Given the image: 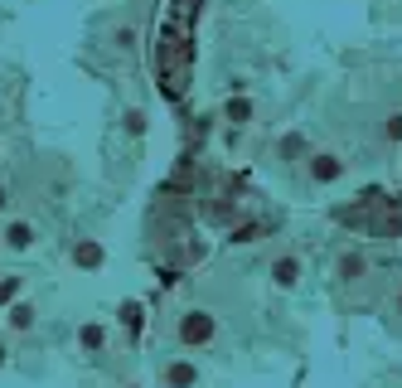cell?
<instances>
[{"mask_svg": "<svg viewBox=\"0 0 402 388\" xmlns=\"http://www.w3.org/2000/svg\"><path fill=\"white\" fill-rule=\"evenodd\" d=\"M112 49H121V54L141 49V29H136L131 20H116V25H112Z\"/></svg>", "mask_w": 402, "mask_h": 388, "instance_id": "cell-9", "label": "cell"}, {"mask_svg": "<svg viewBox=\"0 0 402 388\" xmlns=\"http://www.w3.org/2000/svg\"><path fill=\"white\" fill-rule=\"evenodd\" d=\"M0 364H5V345H0Z\"/></svg>", "mask_w": 402, "mask_h": 388, "instance_id": "cell-18", "label": "cell"}, {"mask_svg": "<svg viewBox=\"0 0 402 388\" xmlns=\"http://www.w3.org/2000/svg\"><path fill=\"white\" fill-rule=\"evenodd\" d=\"M194 384H199V369L189 360H175L165 369V388H194Z\"/></svg>", "mask_w": 402, "mask_h": 388, "instance_id": "cell-8", "label": "cell"}, {"mask_svg": "<svg viewBox=\"0 0 402 388\" xmlns=\"http://www.w3.org/2000/svg\"><path fill=\"white\" fill-rule=\"evenodd\" d=\"M344 156H335V151H310L305 156V180L310 185H335V180H344Z\"/></svg>", "mask_w": 402, "mask_h": 388, "instance_id": "cell-2", "label": "cell"}, {"mask_svg": "<svg viewBox=\"0 0 402 388\" xmlns=\"http://www.w3.org/2000/svg\"><path fill=\"white\" fill-rule=\"evenodd\" d=\"M252 117H257L252 97H228V102H223V122H228V126H247Z\"/></svg>", "mask_w": 402, "mask_h": 388, "instance_id": "cell-7", "label": "cell"}, {"mask_svg": "<svg viewBox=\"0 0 402 388\" xmlns=\"http://www.w3.org/2000/svg\"><path fill=\"white\" fill-rule=\"evenodd\" d=\"M15 296H20V277H5V281H0V306L15 301Z\"/></svg>", "mask_w": 402, "mask_h": 388, "instance_id": "cell-15", "label": "cell"}, {"mask_svg": "<svg viewBox=\"0 0 402 388\" xmlns=\"http://www.w3.org/2000/svg\"><path fill=\"white\" fill-rule=\"evenodd\" d=\"M5 209H10V185H0V219H5Z\"/></svg>", "mask_w": 402, "mask_h": 388, "instance_id": "cell-16", "label": "cell"}, {"mask_svg": "<svg viewBox=\"0 0 402 388\" xmlns=\"http://www.w3.org/2000/svg\"><path fill=\"white\" fill-rule=\"evenodd\" d=\"M378 136H383V146H402V107H398V112H383Z\"/></svg>", "mask_w": 402, "mask_h": 388, "instance_id": "cell-10", "label": "cell"}, {"mask_svg": "<svg viewBox=\"0 0 402 388\" xmlns=\"http://www.w3.org/2000/svg\"><path fill=\"white\" fill-rule=\"evenodd\" d=\"M78 345H82V350H102V325H82Z\"/></svg>", "mask_w": 402, "mask_h": 388, "instance_id": "cell-14", "label": "cell"}, {"mask_svg": "<svg viewBox=\"0 0 402 388\" xmlns=\"http://www.w3.org/2000/svg\"><path fill=\"white\" fill-rule=\"evenodd\" d=\"M214 335H218V320H214V311H185L180 316V325H175V340L185 345V350H204V345H214Z\"/></svg>", "mask_w": 402, "mask_h": 388, "instance_id": "cell-1", "label": "cell"}, {"mask_svg": "<svg viewBox=\"0 0 402 388\" xmlns=\"http://www.w3.org/2000/svg\"><path fill=\"white\" fill-rule=\"evenodd\" d=\"M34 316H39V311H34V306H29V301H20V306H10V330H15V335H25V330H34Z\"/></svg>", "mask_w": 402, "mask_h": 388, "instance_id": "cell-11", "label": "cell"}, {"mask_svg": "<svg viewBox=\"0 0 402 388\" xmlns=\"http://www.w3.org/2000/svg\"><path fill=\"white\" fill-rule=\"evenodd\" d=\"M267 272H271V286H276V291H295L300 277H305V262H300L295 252H276Z\"/></svg>", "mask_w": 402, "mask_h": 388, "instance_id": "cell-3", "label": "cell"}, {"mask_svg": "<svg viewBox=\"0 0 402 388\" xmlns=\"http://www.w3.org/2000/svg\"><path fill=\"white\" fill-rule=\"evenodd\" d=\"M34 238H39V228H34L29 219H10V223H5V238H0V243H5L10 252H29V248H34Z\"/></svg>", "mask_w": 402, "mask_h": 388, "instance_id": "cell-5", "label": "cell"}, {"mask_svg": "<svg viewBox=\"0 0 402 388\" xmlns=\"http://www.w3.org/2000/svg\"><path fill=\"white\" fill-rule=\"evenodd\" d=\"M335 277H339V281H364V277H369V257H364V252H354V248H344V252H339V262H335Z\"/></svg>", "mask_w": 402, "mask_h": 388, "instance_id": "cell-6", "label": "cell"}, {"mask_svg": "<svg viewBox=\"0 0 402 388\" xmlns=\"http://www.w3.org/2000/svg\"><path fill=\"white\" fill-rule=\"evenodd\" d=\"M121 325H126V330H141V325H146V306L141 301H121Z\"/></svg>", "mask_w": 402, "mask_h": 388, "instance_id": "cell-12", "label": "cell"}, {"mask_svg": "<svg viewBox=\"0 0 402 388\" xmlns=\"http://www.w3.org/2000/svg\"><path fill=\"white\" fill-rule=\"evenodd\" d=\"M121 126H126V136H146V112H141V107H126Z\"/></svg>", "mask_w": 402, "mask_h": 388, "instance_id": "cell-13", "label": "cell"}, {"mask_svg": "<svg viewBox=\"0 0 402 388\" xmlns=\"http://www.w3.org/2000/svg\"><path fill=\"white\" fill-rule=\"evenodd\" d=\"M68 257H73V267H82V272H102V262H107V248H102L97 238H78Z\"/></svg>", "mask_w": 402, "mask_h": 388, "instance_id": "cell-4", "label": "cell"}, {"mask_svg": "<svg viewBox=\"0 0 402 388\" xmlns=\"http://www.w3.org/2000/svg\"><path fill=\"white\" fill-rule=\"evenodd\" d=\"M393 311H398V316H402V291H398V301H393Z\"/></svg>", "mask_w": 402, "mask_h": 388, "instance_id": "cell-17", "label": "cell"}]
</instances>
